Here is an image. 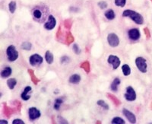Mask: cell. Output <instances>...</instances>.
<instances>
[{
  "label": "cell",
  "instance_id": "6da1fadb",
  "mask_svg": "<svg viewBox=\"0 0 152 124\" xmlns=\"http://www.w3.org/2000/svg\"><path fill=\"white\" fill-rule=\"evenodd\" d=\"M47 12H48V9L47 6L37 5L32 10V15L35 21L39 23H43L48 19V18H47Z\"/></svg>",
  "mask_w": 152,
  "mask_h": 124
},
{
  "label": "cell",
  "instance_id": "7a4b0ae2",
  "mask_svg": "<svg viewBox=\"0 0 152 124\" xmlns=\"http://www.w3.org/2000/svg\"><path fill=\"white\" fill-rule=\"evenodd\" d=\"M123 17H128L131 18L135 24L142 25L144 23V18L140 13L135 12V11L131 10V9H126L123 12Z\"/></svg>",
  "mask_w": 152,
  "mask_h": 124
},
{
  "label": "cell",
  "instance_id": "3957f363",
  "mask_svg": "<svg viewBox=\"0 0 152 124\" xmlns=\"http://www.w3.org/2000/svg\"><path fill=\"white\" fill-rule=\"evenodd\" d=\"M6 54H7L8 59L10 62H15L17 60L19 56L18 51H17L14 45H10L8 47V48L6 49Z\"/></svg>",
  "mask_w": 152,
  "mask_h": 124
},
{
  "label": "cell",
  "instance_id": "277c9868",
  "mask_svg": "<svg viewBox=\"0 0 152 124\" xmlns=\"http://www.w3.org/2000/svg\"><path fill=\"white\" fill-rule=\"evenodd\" d=\"M135 65L137 69L142 73H146L148 71L147 61L145 58L142 56H138L135 59Z\"/></svg>",
  "mask_w": 152,
  "mask_h": 124
},
{
  "label": "cell",
  "instance_id": "5b68a950",
  "mask_svg": "<svg viewBox=\"0 0 152 124\" xmlns=\"http://www.w3.org/2000/svg\"><path fill=\"white\" fill-rule=\"evenodd\" d=\"M124 97L127 101H134L136 100V92L132 87L129 86L126 88V92L124 95Z\"/></svg>",
  "mask_w": 152,
  "mask_h": 124
},
{
  "label": "cell",
  "instance_id": "8992f818",
  "mask_svg": "<svg viewBox=\"0 0 152 124\" xmlns=\"http://www.w3.org/2000/svg\"><path fill=\"white\" fill-rule=\"evenodd\" d=\"M107 42L111 47H116L119 44V38L116 34L110 33L107 35Z\"/></svg>",
  "mask_w": 152,
  "mask_h": 124
},
{
  "label": "cell",
  "instance_id": "52a82bcc",
  "mask_svg": "<svg viewBox=\"0 0 152 124\" xmlns=\"http://www.w3.org/2000/svg\"><path fill=\"white\" fill-rule=\"evenodd\" d=\"M43 57L37 54H33V55L31 56V57L29 58V62L32 66H40V65H41V64L43 63Z\"/></svg>",
  "mask_w": 152,
  "mask_h": 124
},
{
  "label": "cell",
  "instance_id": "ba28073f",
  "mask_svg": "<svg viewBox=\"0 0 152 124\" xmlns=\"http://www.w3.org/2000/svg\"><path fill=\"white\" fill-rule=\"evenodd\" d=\"M128 37L132 41H137L141 37L140 31L138 28H131L128 31Z\"/></svg>",
  "mask_w": 152,
  "mask_h": 124
},
{
  "label": "cell",
  "instance_id": "9c48e42d",
  "mask_svg": "<svg viewBox=\"0 0 152 124\" xmlns=\"http://www.w3.org/2000/svg\"><path fill=\"white\" fill-rule=\"evenodd\" d=\"M56 25V19L52 15H50L48 17V19L44 24V28L47 31H51V30L54 29Z\"/></svg>",
  "mask_w": 152,
  "mask_h": 124
},
{
  "label": "cell",
  "instance_id": "30bf717a",
  "mask_svg": "<svg viewBox=\"0 0 152 124\" xmlns=\"http://www.w3.org/2000/svg\"><path fill=\"white\" fill-rule=\"evenodd\" d=\"M28 116H29V120L31 121L36 120L37 119L40 118L41 116V113L37 108L34 107H30L28 110Z\"/></svg>",
  "mask_w": 152,
  "mask_h": 124
},
{
  "label": "cell",
  "instance_id": "8fae6325",
  "mask_svg": "<svg viewBox=\"0 0 152 124\" xmlns=\"http://www.w3.org/2000/svg\"><path fill=\"white\" fill-rule=\"evenodd\" d=\"M107 62L109 64L112 65L113 69H117L120 66V63H121V61H120L119 57L114 55H110L107 59Z\"/></svg>",
  "mask_w": 152,
  "mask_h": 124
},
{
  "label": "cell",
  "instance_id": "7c38bea8",
  "mask_svg": "<svg viewBox=\"0 0 152 124\" xmlns=\"http://www.w3.org/2000/svg\"><path fill=\"white\" fill-rule=\"evenodd\" d=\"M123 114L131 123H136V117H135V114L132 113L131 111H129L127 109L124 108L123 110Z\"/></svg>",
  "mask_w": 152,
  "mask_h": 124
},
{
  "label": "cell",
  "instance_id": "4fadbf2b",
  "mask_svg": "<svg viewBox=\"0 0 152 124\" xmlns=\"http://www.w3.org/2000/svg\"><path fill=\"white\" fill-rule=\"evenodd\" d=\"M31 91H32V88H31V86L25 87V88H24V91H23V92L21 95V99L24 101L29 100V99L31 98V95H28V93H30Z\"/></svg>",
  "mask_w": 152,
  "mask_h": 124
},
{
  "label": "cell",
  "instance_id": "5bb4252c",
  "mask_svg": "<svg viewBox=\"0 0 152 124\" xmlns=\"http://www.w3.org/2000/svg\"><path fill=\"white\" fill-rule=\"evenodd\" d=\"M12 68L9 67V66H6V67L4 68L2 70V72H1V76H2V78H3V79H6V78L9 77V76L12 75Z\"/></svg>",
  "mask_w": 152,
  "mask_h": 124
},
{
  "label": "cell",
  "instance_id": "9a60e30c",
  "mask_svg": "<svg viewBox=\"0 0 152 124\" xmlns=\"http://www.w3.org/2000/svg\"><path fill=\"white\" fill-rule=\"evenodd\" d=\"M121 83V81L119 79V78H116L114 79V80L113 81L112 84L110 85V89L112 90L113 91H117L118 88H119V85Z\"/></svg>",
  "mask_w": 152,
  "mask_h": 124
},
{
  "label": "cell",
  "instance_id": "2e32d148",
  "mask_svg": "<svg viewBox=\"0 0 152 124\" xmlns=\"http://www.w3.org/2000/svg\"><path fill=\"white\" fill-rule=\"evenodd\" d=\"M104 15H105V17L107 18L108 20H110V21H112V20H113L115 18H116V14H115V12L113 11V9H108L107 11H106L105 12H104Z\"/></svg>",
  "mask_w": 152,
  "mask_h": 124
},
{
  "label": "cell",
  "instance_id": "e0dca14e",
  "mask_svg": "<svg viewBox=\"0 0 152 124\" xmlns=\"http://www.w3.org/2000/svg\"><path fill=\"white\" fill-rule=\"evenodd\" d=\"M69 81L71 84H78L81 81V76L78 74H73L70 76Z\"/></svg>",
  "mask_w": 152,
  "mask_h": 124
},
{
  "label": "cell",
  "instance_id": "ac0fdd59",
  "mask_svg": "<svg viewBox=\"0 0 152 124\" xmlns=\"http://www.w3.org/2000/svg\"><path fill=\"white\" fill-rule=\"evenodd\" d=\"M45 59H46V61L48 64H52L54 61V56H53V54L51 53L50 51L47 50L46 52V54H45Z\"/></svg>",
  "mask_w": 152,
  "mask_h": 124
},
{
  "label": "cell",
  "instance_id": "d6986e66",
  "mask_svg": "<svg viewBox=\"0 0 152 124\" xmlns=\"http://www.w3.org/2000/svg\"><path fill=\"white\" fill-rule=\"evenodd\" d=\"M122 71L125 76H128L131 74V68L127 64H124L122 66Z\"/></svg>",
  "mask_w": 152,
  "mask_h": 124
},
{
  "label": "cell",
  "instance_id": "ffe728a7",
  "mask_svg": "<svg viewBox=\"0 0 152 124\" xmlns=\"http://www.w3.org/2000/svg\"><path fill=\"white\" fill-rule=\"evenodd\" d=\"M64 101V99L62 98H56L55 100V102H54V106L53 108L56 110H59V108H60L62 103Z\"/></svg>",
  "mask_w": 152,
  "mask_h": 124
},
{
  "label": "cell",
  "instance_id": "44dd1931",
  "mask_svg": "<svg viewBox=\"0 0 152 124\" xmlns=\"http://www.w3.org/2000/svg\"><path fill=\"white\" fill-rule=\"evenodd\" d=\"M7 84L9 89L13 90L16 84H17V81H16L15 79H9L7 80Z\"/></svg>",
  "mask_w": 152,
  "mask_h": 124
},
{
  "label": "cell",
  "instance_id": "7402d4cb",
  "mask_svg": "<svg viewBox=\"0 0 152 124\" xmlns=\"http://www.w3.org/2000/svg\"><path fill=\"white\" fill-rule=\"evenodd\" d=\"M111 123L112 124H125L126 122H125L124 120L121 117H114L113 119L111 121Z\"/></svg>",
  "mask_w": 152,
  "mask_h": 124
},
{
  "label": "cell",
  "instance_id": "603a6c76",
  "mask_svg": "<svg viewBox=\"0 0 152 124\" xmlns=\"http://www.w3.org/2000/svg\"><path fill=\"white\" fill-rule=\"evenodd\" d=\"M16 9H17V4H16V2H15V1H12V2H9V11H10V12L12 13V14L15 13Z\"/></svg>",
  "mask_w": 152,
  "mask_h": 124
},
{
  "label": "cell",
  "instance_id": "cb8c5ba5",
  "mask_svg": "<svg viewBox=\"0 0 152 124\" xmlns=\"http://www.w3.org/2000/svg\"><path fill=\"white\" fill-rule=\"evenodd\" d=\"M114 4L118 7L123 8L126 4V0H114Z\"/></svg>",
  "mask_w": 152,
  "mask_h": 124
},
{
  "label": "cell",
  "instance_id": "d4e9b609",
  "mask_svg": "<svg viewBox=\"0 0 152 124\" xmlns=\"http://www.w3.org/2000/svg\"><path fill=\"white\" fill-rule=\"evenodd\" d=\"M97 105H99L100 107L104 108V110H109V105H108V104L104 101L100 100L97 102Z\"/></svg>",
  "mask_w": 152,
  "mask_h": 124
},
{
  "label": "cell",
  "instance_id": "484cf974",
  "mask_svg": "<svg viewBox=\"0 0 152 124\" xmlns=\"http://www.w3.org/2000/svg\"><path fill=\"white\" fill-rule=\"evenodd\" d=\"M32 47V44L30 42H24L21 44V48L25 50H31Z\"/></svg>",
  "mask_w": 152,
  "mask_h": 124
},
{
  "label": "cell",
  "instance_id": "4316f807",
  "mask_svg": "<svg viewBox=\"0 0 152 124\" xmlns=\"http://www.w3.org/2000/svg\"><path fill=\"white\" fill-rule=\"evenodd\" d=\"M98 6L101 9H104L107 7V3L105 1H101V2H98Z\"/></svg>",
  "mask_w": 152,
  "mask_h": 124
},
{
  "label": "cell",
  "instance_id": "83f0119b",
  "mask_svg": "<svg viewBox=\"0 0 152 124\" xmlns=\"http://www.w3.org/2000/svg\"><path fill=\"white\" fill-rule=\"evenodd\" d=\"M73 51L76 54H79L81 53V50H80L79 47L77 44L73 45Z\"/></svg>",
  "mask_w": 152,
  "mask_h": 124
},
{
  "label": "cell",
  "instance_id": "f1b7e54d",
  "mask_svg": "<svg viewBox=\"0 0 152 124\" xmlns=\"http://www.w3.org/2000/svg\"><path fill=\"white\" fill-rule=\"evenodd\" d=\"M18 123L24 124V122L22 120H20V119H15L13 120V122H12V124H18Z\"/></svg>",
  "mask_w": 152,
  "mask_h": 124
},
{
  "label": "cell",
  "instance_id": "f546056e",
  "mask_svg": "<svg viewBox=\"0 0 152 124\" xmlns=\"http://www.w3.org/2000/svg\"><path fill=\"white\" fill-rule=\"evenodd\" d=\"M60 60H61V62H62V63H64V62H67L69 60V58L68 56H62V58L60 59Z\"/></svg>",
  "mask_w": 152,
  "mask_h": 124
},
{
  "label": "cell",
  "instance_id": "4dcf8cb0",
  "mask_svg": "<svg viewBox=\"0 0 152 124\" xmlns=\"http://www.w3.org/2000/svg\"><path fill=\"white\" fill-rule=\"evenodd\" d=\"M0 123H1V124H2V123L7 124L8 122L6 120H0Z\"/></svg>",
  "mask_w": 152,
  "mask_h": 124
}]
</instances>
